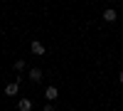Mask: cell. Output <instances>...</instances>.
Masks as SVG:
<instances>
[{"label":"cell","instance_id":"5b68a950","mask_svg":"<svg viewBox=\"0 0 123 111\" xmlns=\"http://www.w3.org/2000/svg\"><path fill=\"white\" fill-rule=\"evenodd\" d=\"M30 79H32V82H42V69L32 67V69H30Z\"/></svg>","mask_w":123,"mask_h":111},{"label":"cell","instance_id":"6da1fadb","mask_svg":"<svg viewBox=\"0 0 123 111\" xmlns=\"http://www.w3.org/2000/svg\"><path fill=\"white\" fill-rule=\"evenodd\" d=\"M44 96H47V101H54V99L59 96V89L57 86H47L44 89Z\"/></svg>","mask_w":123,"mask_h":111},{"label":"cell","instance_id":"ba28073f","mask_svg":"<svg viewBox=\"0 0 123 111\" xmlns=\"http://www.w3.org/2000/svg\"><path fill=\"white\" fill-rule=\"evenodd\" d=\"M118 82H121V84H123V72H121V74H118Z\"/></svg>","mask_w":123,"mask_h":111},{"label":"cell","instance_id":"277c9868","mask_svg":"<svg viewBox=\"0 0 123 111\" xmlns=\"http://www.w3.org/2000/svg\"><path fill=\"white\" fill-rule=\"evenodd\" d=\"M30 49H32V54H44V45H42V42H37V39L30 45Z\"/></svg>","mask_w":123,"mask_h":111},{"label":"cell","instance_id":"7a4b0ae2","mask_svg":"<svg viewBox=\"0 0 123 111\" xmlns=\"http://www.w3.org/2000/svg\"><path fill=\"white\" fill-rule=\"evenodd\" d=\"M17 89H20L17 82H10V84H5V94H7V96H15V94H17Z\"/></svg>","mask_w":123,"mask_h":111},{"label":"cell","instance_id":"3957f363","mask_svg":"<svg viewBox=\"0 0 123 111\" xmlns=\"http://www.w3.org/2000/svg\"><path fill=\"white\" fill-rule=\"evenodd\" d=\"M116 17H118V13H116L113 7H108L106 13H104V20H106V22H116Z\"/></svg>","mask_w":123,"mask_h":111},{"label":"cell","instance_id":"52a82bcc","mask_svg":"<svg viewBox=\"0 0 123 111\" xmlns=\"http://www.w3.org/2000/svg\"><path fill=\"white\" fill-rule=\"evenodd\" d=\"M22 69H25V59H17L15 62V72H22Z\"/></svg>","mask_w":123,"mask_h":111},{"label":"cell","instance_id":"8992f818","mask_svg":"<svg viewBox=\"0 0 123 111\" xmlns=\"http://www.w3.org/2000/svg\"><path fill=\"white\" fill-rule=\"evenodd\" d=\"M17 109H20V111H30V109H32V101H30V99H20V101H17Z\"/></svg>","mask_w":123,"mask_h":111}]
</instances>
